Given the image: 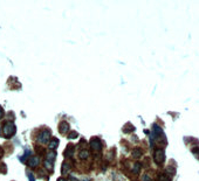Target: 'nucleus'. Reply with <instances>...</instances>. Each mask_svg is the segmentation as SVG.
<instances>
[{
  "label": "nucleus",
  "mask_w": 199,
  "mask_h": 181,
  "mask_svg": "<svg viewBox=\"0 0 199 181\" xmlns=\"http://www.w3.org/2000/svg\"><path fill=\"white\" fill-rule=\"evenodd\" d=\"M40 161V159L38 157H33V158H31L29 160H28V164L31 165V166H35V165H38V162Z\"/></svg>",
  "instance_id": "nucleus-5"
},
{
  "label": "nucleus",
  "mask_w": 199,
  "mask_h": 181,
  "mask_svg": "<svg viewBox=\"0 0 199 181\" xmlns=\"http://www.w3.org/2000/svg\"><path fill=\"white\" fill-rule=\"evenodd\" d=\"M164 153H163V151H157L156 153H155V160L157 161L158 164H162L163 161H164Z\"/></svg>",
  "instance_id": "nucleus-2"
},
{
  "label": "nucleus",
  "mask_w": 199,
  "mask_h": 181,
  "mask_svg": "<svg viewBox=\"0 0 199 181\" xmlns=\"http://www.w3.org/2000/svg\"><path fill=\"white\" fill-rule=\"evenodd\" d=\"M59 181H63V180H62V179H60V180H59Z\"/></svg>",
  "instance_id": "nucleus-12"
},
{
  "label": "nucleus",
  "mask_w": 199,
  "mask_h": 181,
  "mask_svg": "<svg viewBox=\"0 0 199 181\" xmlns=\"http://www.w3.org/2000/svg\"><path fill=\"white\" fill-rule=\"evenodd\" d=\"M48 138H49V132L45 131V132H42V133L40 134L39 141H40V142H46V141L48 140Z\"/></svg>",
  "instance_id": "nucleus-3"
},
{
  "label": "nucleus",
  "mask_w": 199,
  "mask_h": 181,
  "mask_svg": "<svg viewBox=\"0 0 199 181\" xmlns=\"http://www.w3.org/2000/svg\"><path fill=\"white\" fill-rule=\"evenodd\" d=\"M2 115V110H1V108H0V116Z\"/></svg>",
  "instance_id": "nucleus-11"
},
{
  "label": "nucleus",
  "mask_w": 199,
  "mask_h": 181,
  "mask_svg": "<svg viewBox=\"0 0 199 181\" xmlns=\"http://www.w3.org/2000/svg\"><path fill=\"white\" fill-rule=\"evenodd\" d=\"M75 137H78V133H76V132H73V133L69 136V138H75Z\"/></svg>",
  "instance_id": "nucleus-10"
},
{
  "label": "nucleus",
  "mask_w": 199,
  "mask_h": 181,
  "mask_svg": "<svg viewBox=\"0 0 199 181\" xmlns=\"http://www.w3.org/2000/svg\"><path fill=\"white\" fill-rule=\"evenodd\" d=\"M73 151H74V147H73V146H68V148L66 150V154L68 153V156H72V154H73Z\"/></svg>",
  "instance_id": "nucleus-7"
},
{
  "label": "nucleus",
  "mask_w": 199,
  "mask_h": 181,
  "mask_svg": "<svg viewBox=\"0 0 199 181\" xmlns=\"http://www.w3.org/2000/svg\"><path fill=\"white\" fill-rule=\"evenodd\" d=\"M91 146H93V148H94L95 151H100L101 147H102V145L100 144V141L97 140V139H93V140H91Z\"/></svg>",
  "instance_id": "nucleus-4"
},
{
  "label": "nucleus",
  "mask_w": 199,
  "mask_h": 181,
  "mask_svg": "<svg viewBox=\"0 0 199 181\" xmlns=\"http://www.w3.org/2000/svg\"><path fill=\"white\" fill-rule=\"evenodd\" d=\"M81 159H84V158H87L88 157V151H82L81 153H80V156H79Z\"/></svg>",
  "instance_id": "nucleus-8"
},
{
  "label": "nucleus",
  "mask_w": 199,
  "mask_h": 181,
  "mask_svg": "<svg viewBox=\"0 0 199 181\" xmlns=\"http://www.w3.org/2000/svg\"><path fill=\"white\" fill-rule=\"evenodd\" d=\"M14 131H15V127H14V125L12 123L5 124V126H4V133L6 136H12L14 133Z\"/></svg>",
  "instance_id": "nucleus-1"
},
{
  "label": "nucleus",
  "mask_w": 199,
  "mask_h": 181,
  "mask_svg": "<svg viewBox=\"0 0 199 181\" xmlns=\"http://www.w3.org/2000/svg\"><path fill=\"white\" fill-rule=\"evenodd\" d=\"M58 142H59V141L56 140V139H54V140L50 142V145H49V148H55V147H56V145H58Z\"/></svg>",
  "instance_id": "nucleus-9"
},
{
  "label": "nucleus",
  "mask_w": 199,
  "mask_h": 181,
  "mask_svg": "<svg viewBox=\"0 0 199 181\" xmlns=\"http://www.w3.org/2000/svg\"><path fill=\"white\" fill-rule=\"evenodd\" d=\"M67 130H68V124H67V123H62V124L60 125V131H61L62 133H66Z\"/></svg>",
  "instance_id": "nucleus-6"
}]
</instances>
